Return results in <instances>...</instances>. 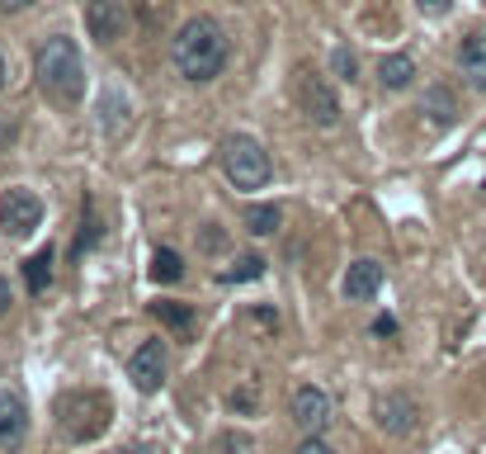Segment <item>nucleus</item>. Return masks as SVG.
Here are the masks:
<instances>
[{"label":"nucleus","mask_w":486,"mask_h":454,"mask_svg":"<svg viewBox=\"0 0 486 454\" xmlns=\"http://www.w3.org/2000/svg\"><path fill=\"white\" fill-rule=\"evenodd\" d=\"M175 67H180L184 80H194V86L222 76V67H227V33L208 14L189 19V24L175 33Z\"/></svg>","instance_id":"f03ea898"},{"label":"nucleus","mask_w":486,"mask_h":454,"mask_svg":"<svg viewBox=\"0 0 486 454\" xmlns=\"http://www.w3.org/2000/svg\"><path fill=\"white\" fill-rule=\"evenodd\" d=\"M458 71L468 76L472 90H486V29H477V33L463 38V48H458Z\"/></svg>","instance_id":"f8f14e48"},{"label":"nucleus","mask_w":486,"mask_h":454,"mask_svg":"<svg viewBox=\"0 0 486 454\" xmlns=\"http://www.w3.org/2000/svg\"><path fill=\"white\" fill-rule=\"evenodd\" d=\"M128 379H133L137 393H156V388L165 383V350H161V341H142V345L133 350Z\"/></svg>","instance_id":"1a4fd4ad"},{"label":"nucleus","mask_w":486,"mask_h":454,"mask_svg":"<svg viewBox=\"0 0 486 454\" xmlns=\"http://www.w3.org/2000/svg\"><path fill=\"white\" fill-rule=\"evenodd\" d=\"M279 222H284V213L274 209V203H250L246 209V227L256 237H269V232H279Z\"/></svg>","instance_id":"dca6fc26"},{"label":"nucleus","mask_w":486,"mask_h":454,"mask_svg":"<svg viewBox=\"0 0 486 454\" xmlns=\"http://www.w3.org/2000/svg\"><path fill=\"white\" fill-rule=\"evenodd\" d=\"M57 417L71 440H95L109 426V398L104 393H67L57 402Z\"/></svg>","instance_id":"20e7f679"},{"label":"nucleus","mask_w":486,"mask_h":454,"mask_svg":"<svg viewBox=\"0 0 486 454\" xmlns=\"http://www.w3.org/2000/svg\"><path fill=\"white\" fill-rule=\"evenodd\" d=\"M38 222H43V203H38V194L33 190H10L5 203H0V227H5L10 237H29Z\"/></svg>","instance_id":"6e6552de"},{"label":"nucleus","mask_w":486,"mask_h":454,"mask_svg":"<svg viewBox=\"0 0 486 454\" xmlns=\"http://www.w3.org/2000/svg\"><path fill=\"white\" fill-rule=\"evenodd\" d=\"M420 114H425L435 128H449V123L458 118V105H453V90H444V86H430L425 99H420Z\"/></svg>","instance_id":"2eb2a0df"},{"label":"nucleus","mask_w":486,"mask_h":454,"mask_svg":"<svg viewBox=\"0 0 486 454\" xmlns=\"http://www.w3.org/2000/svg\"><path fill=\"white\" fill-rule=\"evenodd\" d=\"M95 241H99V218H95V209L86 203V222H80V237H76V246H71V256H86Z\"/></svg>","instance_id":"412c9836"},{"label":"nucleus","mask_w":486,"mask_h":454,"mask_svg":"<svg viewBox=\"0 0 486 454\" xmlns=\"http://www.w3.org/2000/svg\"><path fill=\"white\" fill-rule=\"evenodd\" d=\"M33 0H0V14H24Z\"/></svg>","instance_id":"a878e982"},{"label":"nucleus","mask_w":486,"mask_h":454,"mask_svg":"<svg viewBox=\"0 0 486 454\" xmlns=\"http://www.w3.org/2000/svg\"><path fill=\"white\" fill-rule=\"evenodd\" d=\"M218 449H227V454H250L256 445H250V436H222V440H218Z\"/></svg>","instance_id":"5701e85b"},{"label":"nucleus","mask_w":486,"mask_h":454,"mask_svg":"<svg viewBox=\"0 0 486 454\" xmlns=\"http://www.w3.org/2000/svg\"><path fill=\"white\" fill-rule=\"evenodd\" d=\"M265 275V260L260 256H241L231 270H222V284H246V279H260Z\"/></svg>","instance_id":"aec40b11"},{"label":"nucleus","mask_w":486,"mask_h":454,"mask_svg":"<svg viewBox=\"0 0 486 454\" xmlns=\"http://www.w3.org/2000/svg\"><path fill=\"white\" fill-rule=\"evenodd\" d=\"M33 76H38V90H43L52 105L61 109H76L80 95H86V67H80V52L71 38H48L43 48L33 52Z\"/></svg>","instance_id":"f257e3e1"},{"label":"nucleus","mask_w":486,"mask_h":454,"mask_svg":"<svg viewBox=\"0 0 486 454\" xmlns=\"http://www.w3.org/2000/svg\"><path fill=\"white\" fill-rule=\"evenodd\" d=\"M378 288H383V265L378 260H354L345 270V298L350 303H369Z\"/></svg>","instance_id":"9b49d317"},{"label":"nucleus","mask_w":486,"mask_h":454,"mask_svg":"<svg viewBox=\"0 0 486 454\" xmlns=\"http://www.w3.org/2000/svg\"><path fill=\"white\" fill-rule=\"evenodd\" d=\"M5 313H10V284L0 279V317H5Z\"/></svg>","instance_id":"c85d7f7f"},{"label":"nucleus","mask_w":486,"mask_h":454,"mask_svg":"<svg viewBox=\"0 0 486 454\" xmlns=\"http://www.w3.org/2000/svg\"><path fill=\"white\" fill-rule=\"evenodd\" d=\"M373 336H397V317H378L373 322Z\"/></svg>","instance_id":"393cba45"},{"label":"nucleus","mask_w":486,"mask_h":454,"mask_svg":"<svg viewBox=\"0 0 486 454\" xmlns=\"http://www.w3.org/2000/svg\"><path fill=\"white\" fill-rule=\"evenodd\" d=\"M293 454H335V449H331L322 436H307V440H303L298 449H293Z\"/></svg>","instance_id":"b1692460"},{"label":"nucleus","mask_w":486,"mask_h":454,"mask_svg":"<svg viewBox=\"0 0 486 454\" xmlns=\"http://www.w3.org/2000/svg\"><path fill=\"white\" fill-rule=\"evenodd\" d=\"M24 284H29V294H43V288L52 284V251L29 256V265H24Z\"/></svg>","instance_id":"f3484780"},{"label":"nucleus","mask_w":486,"mask_h":454,"mask_svg":"<svg viewBox=\"0 0 486 454\" xmlns=\"http://www.w3.org/2000/svg\"><path fill=\"white\" fill-rule=\"evenodd\" d=\"M231 402H237V407H250V402H256V383H246L241 393H231Z\"/></svg>","instance_id":"cd10ccee"},{"label":"nucleus","mask_w":486,"mask_h":454,"mask_svg":"<svg viewBox=\"0 0 486 454\" xmlns=\"http://www.w3.org/2000/svg\"><path fill=\"white\" fill-rule=\"evenodd\" d=\"M416 5H420V10H425V14H444V10H449V5H453V0H416Z\"/></svg>","instance_id":"bb28decb"},{"label":"nucleus","mask_w":486,"mask_h":454,"mask_svg":"<svg viewBox=\"0 0 486 454\" xmlns=\"http://www.w3.org/2000/svg\"><path fill=\"white\" fill-rule=\"evenodd\" d=\"M86 29L99 48H114L128 29V0H86Z\"/></svg>","instance_id":"423d86ee"},{"label":"nucleus","mask_w":486,"mask_h":454,"mask_svg":"<svg viewBox=\"0 0 486 454\" xmlns=\"http://www.w3.org/2000/svg\"><path fill=\"white\" fill-rule=\"evenodd\" d=\"M222 171L237 190H260V184H269V152L256 137L237 133L222 142Z\"/></svg>","instance_id":"7ed1b4c3"},{"label":"nucleus","mask_w":486,"mask_h":454,"mask_svg":"<svg viewBox=\"0 0 486 454\" xmlns=\"http://www.w3.org/2000/svg\"><path fill=\"white\" fill-rule=\"evenodd\" d=\"M0 86H5V57H0Z\"/></svg>","instance_id":"c756f323"},{"label":"nucleus","mask_w":486,"mask_h":454,"mask_svg":"<svg viewBox=\"0 0 486 454\" xmlns=\"http://www.w3.org/2000/svg\"><path fill=\"white\" fill-rule=\"evenodd\" d=\"M180 275H184V260H180V251H171V246H161L156 260H152V279H156V284H175Z\"/></svg>","instance_id":"a211bd4d"},{"label":"nucleus","mask_w":486,"mask_h":454,"mask_svg":"<svg viewBox=\"0 0 486 454\" xmlns=\"http://www.w3.org/2000/svg\"><path fill=\"white\" fill-rule=\"evenodd\" d=\"M152 313H156V322L175 326V332H189V326H194V313H189L184 303H152Z\"/></svg>","instance_id":"6ab92c4d"},{"label":"nucleus","mask_w":486,"mask_h":454,"mask_svg":"<svg viewBox=\"0 0 486 454\" xmlns=\"http://www.w3.org/2000/svg\"><path fill=\"white\" fill-rule=\"evenodd\" d=\"M293 421H298L303 436H322L331 426V393L316 383H303L298 393H293Z\"/></svg>","instance_id":"0eeeda50"},{"label":"nucleus","mask_w":486,"mask_h":454,"mask_svg":"<svg viewBox=\"0 0 486 454\" xmlns=\"http://www.w3.org/2000/svg\"><path fill=\"white\" fill-rule=\"evenodd\" d=\"M29 436V407L19 393H10V388H0V449H14L24 445Z\"/></svg>","instance_id":"9d476101"},{"label":"nucleus","mask_w":486,"mask_h":454,"mask_svg":"<svg viewBox=\"0 0 486 454\" xmlns=\"http://www.w3.org/2000/svg\"><path fill=\"white\" fill-rule=\"evenodd\" d=\"M378 80H383V90H407L416 80V57L411 52H392L378 61Z\"/></svg>","instance_id":"4468645a"},{"label":"nucleus","mask_w":486,"mask_h":454,"mask_svg":"<svg viewBox=\"0 0 486 454\" xmlns=\"http://www.w3.org/2000/svg\"><path fill=\"white\" fill-rule=\"evenodd\" d=\"M298 105H303V114L316 123V128H335L341 123V99L331 95V86L316 71H298Z\"/></svg>","instance_id":"39448f33"},{"label":"nucleus","mask_w":486,"mask_h":454,"mask_svg":"<svg viewBox=\"0 0 486 454\" xmlns=\"http://www.w3.org/2000/svg\"><path fill=\"white\" fill-rule=\"evenodd\" d=\"M378 421H383V430H392V436H407L416 426V402L407 393H388L378 402Z\"/></svg>","instance_id":"ddd939ff"},{"label":"nucleus","mask_w":486,"mask_h":454,"mask_svg":"<svg viewBox=\"0 0 486 454\" xmlns=\"http://www.w3.org/2000/svg\"><path fill=\"white\" fill-rule=\"evenodd\" d=\"M331 61H335V76H341V80H354V76H359V57H354L350 48H335Z\"/></svg>","instance_id":"4be33fe9"}]
</instances>
